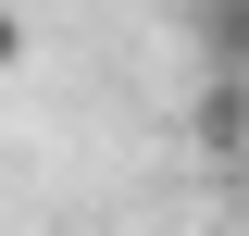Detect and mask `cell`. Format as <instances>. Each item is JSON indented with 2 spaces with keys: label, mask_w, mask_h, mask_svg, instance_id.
Returning a JSON list of instances; mask_svg holds the SVG:
<instances>
[{
  "label": "cell",
  "mask_w": 249,
  "mask_h": 236,
  "mask_svg": "<svg viewBox=\"0 0 249 236\" xmlns=\"http://www.w3.org/2000/svg\"><path fill=\"white\" fill-rule=\"evenodd\" d=\"M187 149H199L212 174H249V75H212V62H199V87H187Z\"/></svg>",
  "instance_id": "6da1fadb"
},
{
  "label": "cell",
  "mask_w": 249,
  "mask_h": 236,
  "mask_svg": "<svg viewBox=\"0 0 249 236\" xmlns=\"http://www.w3.org/2000/svg\"><path fill=\"white\" fill-rule=\"evenodd\" d=\"M187 50L212 75H249V0H187Z\"/></svg>",
  "instance_id": "7a4b0ae2"
},
{
  "label": "cell",
  "mask_w": 249,
  "mask_h": 236,
  "mask_svg": "<svg viewBox=\"0 0 249 236\" xmlns=\"http://www.w3.org/2000/svg\"><path fill=\"white\" fill-rule=\"evenodd\" d=\"M237 211H249V174H237Z\"/></svg>",
  "instance_id": "3957f363"
}]
</instances>
